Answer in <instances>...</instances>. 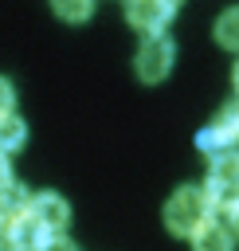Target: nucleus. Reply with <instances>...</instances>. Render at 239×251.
<instances>
[{
    "mask_svg": "<svg viewBox=\"0 0 239 251\" xmlns=\"http://www.w3.org/2000/svg\"><path fill=\"white\" fill-rule=\"evenodd\" d=\"M176 63V43L161 31V35H145L141 47H137V59H133V71L141 82H161Z\"/></svg>",
    "mask_w": 239,
    "mask_h": 251,
    "instance_id": "nucleus-3",
    "label": "nucleus"
},
{
    "mask_svg": "<svg viewBox=\"0 0 239 251\" xmlns=\"http://www.w3.org/2000/svg\"><path fill=\"white\" fill-rule=\"evenodd\" d=\"M43 251H78V247H74L67 235H51V239L43 243Z\"/></svg>",
    "mask_w": 239,
    "mask_h": 251,
    "instance_id": "nucleus-13",
    "label": "nucleus"
},
{
    "mask_svg": "<svg viewBox=\"0 0 239 251\" xmlns=\"http://www.w3.org/2000/svg\"><path fill=\"white\" fill-rule=\"evenodd\" d=\"M231 78H235V90H239V63H235V75H231Z\"/></svg>",
    "mask_w": 239,
    "mask_h": 251,
    "instance_id": "nucleus-17",
    "label": "nucleus"
},
{
    "mask_svg": "<svg viewBox=\"0 0 239 251\" xmlns=\"http://www.w3.org/2000/svg\"><path fill=\"white\" fill-rule=\"evenodd\" d=\"M168 4H180V0H168Z\"/></svg>",
    "mask_w": 239,
    "mask_h": 251,
    "instance_id": "nucleus-18",
    "label": "nucleus"
},
{
    "mask_svg": "<svg viewBox=\"0 0 239 251\" xmlns=\"http://www.w3.org/2000/svg\"><path fill=\"white\" fill-rule=\"evenodd\" d=\"M51 8H55L63 20H71V24H82V20H90V12H94V0H51Z\"/></svg>",
    "mask_w": 239,
    "mask_h": 251,
    "instance_id": "nucleus-11",
    "label": "nucleus"
},
{
    "mask_svg": "<svg viewBox=\"0 0 239 251\" xmlns=\"http://www.w3.org/2000/svg\"><path fill=\"white\" fill-rule=\"evenodd\" d=\"M24 141H27L24 118L20 114H4L0 118V153H16V149H24Z\"/></svg>",
    "mask_w": 239,
    "mask_h": 251,
    "instance_id": "nucleus-9",
    "label": "nucleus"
},
{
    "mask_svg": "<svg viewBox=\"0 0 239 251\" xmlns=\"http://www.w3.org/2000/svg\"><path fill=\"white\" fill-rule=\"evenodd\" d=\"M215 39H219L223 47L239 51V4L227 8V12H219V20H215Z\"/></svg>",
    "mask_w": 239,
    "mask_h": 251,
    "instance_id": "nucleus-10",
    "label": "nucleus"
},
{
    "mask_svg": "<svg viewBox=\"0 0 239 251\" xmlns=\"http://www.w3.org/2000/svg\"><path fill=\"white\" fill-rule=\"evenodd\" d=\"M227 227H231V235L239 239V200L231 204V212H227Z\"/></svg>",
    "mask_w": 239,
    "mask_h": 251,
    "instance_id": "nucleus-15",
    "label": "nucleus"
},
{
    "mask_svg": "<svg viewBox=\"0 0 239 251\" xmlns=\"http://www.w3.org/2000/svg\"><path fill=\"white\" fill-rule=\"evenodd\" d=\"M27 212L47 227V235H63V227L71 224V204L59 192H35L27 200Z\"/></svg>",
    "mask_w": 239,
    "mask_h": 251,
    "instance_id": "nucleus-6",
    "label": "nucleus"
},
{
    "mask_svg": "<svg viewBox=\"0 0 239 251\" xmlns=\"http://www.w3.org/2000/svg\"><path fill=\"white\" fill-rule=\"evenodd\" d=\"M235 141H239V106H223V110L196 133V149H204L208 157L231 153Z\"/></svg>",
    "mask_w": 239,
    "mask_h": 251,
    "instance_id": "nucleus-4",
    "label": "nucleus"
},
{
    "mask_svg": "<svg viewBox=\"0 0 239 251\" xmlns=\"http://www.w3.org/2000/svg\"><path fill=\"white\" fill-rule=\"evenodd\" d=\"M212 216H215V208H212L204 184H180V188L165 200V224H168L172 235H188V239H192Z\"/></svg>",
    "mask_w": 239,
    "mask_h": 251,
    "instance_id": "nucleus-1",
    "label": "nucleus"
},
{
    "mask_svg": "<svg viewBox=\"0 0 239 251\" xmlns=\"http://www.w3.org/2000/svg\"><path fill=\"white\" fill-rule=\"evenodd\" d=\"M12 106H16V90H12V82L0 75V118H4V114H16Z\"/></svg>",
    "mask_w": 239,
    "mask_h": 251,
    "instance_id": "nucleus-12",
    "label": "nucleus"
},
{
    "mask_svg": "<svg viewBox=\"0 0 239 251\" xmlns=\"http://www.w3.org/2000/svg\"><path fill=\"white\" fill-rule=\"evenodd\" d=\"M204 192H208L215 212H231V204L239 200V153L212 157L208 176H204Z\"/></svg>",
    "mask_w": 239,
    "mask_h": 251,
    "instance_id": "nucleus-2",
    "label": "nucleus"
},
{
    "mask_svg": "<svg viewBox=\"0 0 239 251\" xmlns=\"http://www.w3.org/2000/svg\"><path fill=\"white\" fill-rule=\"evenodd\" d=\"M16 176H12V165H8V153H0V196H4V188L12 184Z\"/></svg>",
    "mask_w": 239,
    "mask_h": 251,
    "instance_id": "nucleus-14",
    "label": "nucleus"
},
{
    "mask_svg": "<svg viewBox=\"0 0 239 251\" xmlns=\"http://www.w3.org/2000/svg\"><path fill=\"white\" fill-rule=\"evenodd\" d=\"M192 251H235V235L227 224H219L215 216L192 235Z\"/></svg>",
    "mask_w": 239,
    "mask_h": 251,
    "instance_id": "nucleus-8",
    "label": "nucleus"
},
{
    "mask_svg": "<svg viewBox=\"0 0 239 251\" xmlns=\"http://www.w3.org/2000/svg\"><path fill=\"white\" fill-rule=\"evenodd\" d=\"M172 12H176V4H168V0H125V20L145 35H161L165 24L172 20Z\"/></svg>",
    "mask_w": 239,
    "mask_h": 251,
    "instance_id": "nucleus-5",
    "label": "nucleus"
},
{
    "mask_svg": "<svg viewBox=\"0 0 239 251\" xmlns=\"http://www.w3.org/2000/svg\"><path fill=\"white\" fill-rule=\"evenodd\" d=\"M0 251H20V247H16V239H12V231H8V227H4V231H0Z\"/></svg>",
    "mask_w": 239,
    "mask_h": 251,
    "instance_id": "nucleus-16",
    "label": "nucleus"
},
{
    "mask_svg": "<svg viewBox=\"0 0 239 251\" xmlns=\"http://www.w3.org/2000/svg\"><path fill=\"white\" fill-rule=\"evenodd\" d=\"M8 231H12V239H16V247H20V251H43V243L51 239V235H47V227H43L27 208L12 216Z\"/></svg>",
    "mask_w": 239,
    "mask_h": 251,
    "instance_id": "nucleus-7",
    "label": "nucleus"
}]
</instances>
